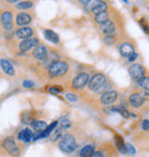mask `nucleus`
<instances>
[{
	"instance_id": "473e14b6",
	"label": "nucleus",
	"mask_w": 149,
	"mask_h": 157,
	"mask_svg": "<svg viewBox=\"0 0 149 157\" xmlns=\"http://www.w3.org/2000/svg\"><path fill=\"white\" fill-rule=\"evenodd\" d=\"M23 86L26 88H31L35 86V84H33V82H31V80H24L23 82Z\"/></svg>"
},
{
	"instance_id": "b1692460",
	"label": "nucleus",
	"mask_w": 149,
	"mask_h": 157,
	"mask_svg": "<svg viewBox=\"0 0 149 157\" xmlns=\"http://www.w3.org/2000/svg\"><path fill=\"white\" fill-rule=\"evenodd\" d=\"M32 6H33V4H32V1H30V0L21 1V2H18V4L16 5V7H17L18 9H29V8H31Z\"/></svg>"
},
{
	"instance_id": "bb28decb",
	"label": "nucleus",
	"mask_w": 149,
	"mask_h": 157,
	"mask_svg": "<svg viewBox=\"0 0 149 157\" xmlns=\"http://www.w3.org/2000/svg\"><path fill=\"white\" fill-rule=\"evenodd\" d=\"M116 110H117V111H118V113H120V115H122L123 117H125V118H127L128 116H130L128 111H127V110L125 109L124 107H118V108H116Z\"/></svg>"
},
{
	"instance_id": "a211bd4d",
	"label": "nucleus",
	"mask_w": 149,
	"mask_h": 157,
	"mask_svg": "<svg viewBox=\"0 0 149 157\" xmlns=\"http://www.w3.org/2000/svg\"><path fill=\"white\" fill-rule=\"evenodd\" d=\"M31 126L36 132H44L47 127V124L43 121H33L31 122Z\"/></svg>"
},
{
	"instance_id": "2eb2a0df",
	"label": "nucleus",
	"mask_w": 149,
	"mask_h": 157,
	"mask_svg": "<svg viewBox=\"0 0 149 157\" xmlns=\"http://www.w3.org/2000/svg\"><path fill=\"white\" fill-rule=\"evenodd\" d=\"M31 16L26 13H20L16 16V23L18 25H25V24H29L31 22Z\"/></svg>"
},
{
	"instance_id": "423d86ee",
	"label": "nucleus",
	"mask_w": 149,
	"mask_h": 157,
	"mask_svg": "<svg viewBox=\"0 0 149 157\" xmlns=\"http://www.w3.org/2000/svg\"><path fill=\"white\" fill-rule=\"evenodd\" d=\"M1 23L7 31L13 29V15L10 12H4L1 14Z\"/></svg>"
},
{
	"instance_id": "f03ea898",
	"label": "nucleus",
	"mask_w": 149,
	"mask_h": 157,
	"mask_svg": "<svg viewBox=\"0 0 149 157\" xmlns=\"http://www.w3.org/2000/svg\"><path fill=\"white\" fill-rule=\"evenodd\" d=\"M68 71V64L66 62H61V61H56L53 62L51 67H49V74L54 76V77H60V76H63Z\"/></svg>"
},
{
	"instance_id": "c9c22d12",
	"label": "nucleus",
	"mask_w": 149,
	"mask_h": 157,
	"mask_svg": "<svg viewBox=\"0 0 149 157\" xmlns=\"http://www.w3.org/2000/svg\"><path fill=\"white\" fill-rule=\"evenodd\" d=\"M141 127H142L143 130H146V131H147V130H149V121H148V119H145V121L142 122V124H141Z\"/></svg>"
},
{
	"instance_id": "20e7f679",
	"label": "nucleus",
	"mask_w": 149,
	"mask_h": 157,
	"mask_svg": "<svg viewBox=\"0 0 149 157\" xmlns=\"http://www.w3.org/2000/svg\"><path fill=\"white\" fill-rule=\"evenodd\" d=\"M128 72H130L132 78L136 80V82H139L142 78H145V69L140 64H136H136H132L130 67V69H128Z\"/></svg>"
},
{
	"instance_id": "a19ab883",
	"label": "nucleus",
	"mask_w": 149,
	"mask_h": 157,
	"mask_svg": "<svg viewBox=\"0 0 149 157\" xmlns=\"http://www.w3.org/2000/svg\"><path fill=\"white\" fill-rule=\"evenodd\" d=\"M6 1H8V2H10V4H14V2H17V1H20V0H6Z\"/></svg>"
},
{
	"instance_id": "9b49d317",
	"label": "nucleus",
	"mask_w": 149,
	"mask_h": 157,
	"mask_svg": "<svg viewBox=\"0 0 149 157\" xmlns=\"http://www.w3.org/2000/svg\"><path fill=\"white\" fill-rule=\"evenodd\" d=\"M91 10H92L93 14L97 15V14H100V13H102V12H105V10H107V4L103 2V1H101V0H97V1L92 5Z\"/></svg>"
},
{
	"instance_id": "4be33fe9",
	"label": "nucleus",
	"mask_w": 149,
	"mask_h": 157,
	"mask_svg": "<svg viewBox=\"0 0 149 157\" xmlns=\"http://www.w3.org/2000/svg\"><path fill=\"white\" fill-rule=\"evenodd\" d=\"M93 154H94L93 146H85V147L80 150V156L82 157H91Z\"/></svg>"
},
{
	"instance_id": "7c9ffc66",
	"label": "nucleus",
	"mask_w": 149,
	"mask_h": 157,
	"mask_svg": "<svg viewBox=\"0 0 149 157\" xmlns=\"http://www.w3.org/2000/svg\"><path fill=\"white\" fill-rule=\"evenodd\" d=\"M61 130H62V128H61ZM61 130H55V132H54V133L52 134V136H51V138H52V140H54V141H55V140H57L59 138H61V135H62Z\"/></svg>"
},
{
	"instance_id": "f8f14e48",
	"label": "nucleus",
	"mask_w": 149,
	"mask_h": 157,
	"mask_svg": "<svg viewBox=\"0 0 149 157\" xmlns=\"http://www.w3.org/2000/svg\"><path fill=\"white\" fill-rule=\"evenodd\" d=\"M119 52H120V54H122L124 57H130L132 54L134 53V48H133V46H132L131 44L125 43V44H123L119 47Z\"/></svg>"
},
{
	"instance_id": "f257e3e1",
	"label": "nucleus",
	"mask_w": 149,
	"mask_h": 157,
	"mask_svg": "<svg viewBox=\"0 0 149 157\" xmlns=\"http://www.w3.org/2000/svg\"><path fill=\"white\" fill-rule=\"evenodd\" d=\"M60 148L64 153H72L74 149L77 148L76 140L74 136L72 135H64L60 142Z\"/></svg>"
},
{
	"instance_id": "5701e85b",
	"label": "nucleus",
	"mask_w": 149,
	"mask_h": 157,
	"mask_svg": "<svg viewBox=\"0 0 149 157\" xmlns=\"http://www.w3.org/2000/svg\"><path fill=\"white\" fill-rule=\"evenodd\" d=\"M4 147L5 149L9 151V153H13V150L15 149V144H14V140L12 138H7L4 141Z\"/></svg>"
},
{
	"instance_id": "4468645a",
	"label": "nucleus",
	"mask_w": 149,
	"mask_h": 157,
	"mask_svg": "<svg viewBox=\"0 0 149 157\" xmlns=\"http://www.w3.org/2000/svg\"><path fill=\"white\" fill-rule=\"evenodd\" d=\"M101 31H102L105 36L113 35V33H114V31H115L114 23L111 22V21H107L105 23L101 24Z\"/></svg>"
},
{
	"instance_id": "6e6552de",
	"label": "nucleus",
	"mask_w": 149,
	"mask_h": 157,
	"mask_svg": "<svg viewBox=\"0 0 149 157\" xmlns=\"http://www.w3.org/2000/svg\"><path fill=\"white\" fill-rule=\"evenodd\" d=\"M38 43H39V41H38L37 38H29V39H25L20 44V49H21L22 52H26V51L31 49L32 47H37Z\"/></svg>"
},
{
	"instance_id": "c85d7f7f",
	"label": "nucleus",
	"mask_w": 149,
	"mask_h": 157,
	"mask_svg": "<svg viewBox=\"0 0 149 157\" xmlns=\"http://www.w3.org/2000/svg\"><path fill=\"white\" fill-rule=\"evenodd\" d=\"M69 126H70V123H69V121H68L67 118H62V119H61V128H62V130L68 128Z\"/></svg>"
},
{
	"instance_id": "79ce46f5",
	"label": "nucleus",
	"mask_w": 149,
	"mask_h": 157,
	"mask_svg": "<svg viewBox=\"0 0 149 157\" xmlns=\"http://www.w3.org/2000/svg\"><path fill=\"white\" fill-rule=\"evenodd\" d=\"M123 1H124V2H126V4H127V2H128V1H127V0H123Z\"/></svg>"
},
{
	"instance_id": "ea45409f",
	"label": "nucleus",
	"mask_w": 149,
	"mask_h": 157,
	"mask_svg": "<svg viewBox=\"0 0 149 157\" xmlns=\"http://www.w3.org/2000/svg\"><path fill=\"white\" fill-rule=\"evenodd\" d=\"M78 1L83 5H87V4H90V1H91V0H78Z\"/></svg>"
},
{
	"instance_id": "6ab92c4d",
	"label": "nucleus",
	"mask_w": 149,
	"mask_h": 157,
	"mask_svg": "<svg viewBox=\"0 0 149 157\" xmlns=\"http://www.w3.org/2000/svg\"><path fill=\"white\" fill-rule=\"evenodd\" d=\"M44 36H45V38H46V39L49 40V41H52V43H54V44H57V43L60 41L59 36H57L56 33L52 30H45Z\"/></svg>"
},
{
	"instance_id": "f704fd0d",
	"label": "nucleus",
	"mask_w": 149,
	"mask_h": 157,
	"mask_svg": "<svg viewBox=\"0 0 149 157\" xmlns=\"http://www.w3.org/2000/svg\"><path fill=\"white\" fill-rule=\"evenodd\" d=\"M126 150L130 154H136V149L133 148V146L130 144H126Z\"/></svg>"
},
{
	"instance_id": "4c0bfd02",
	"label": "nucleus",
	"mask_w": 149,
	"mask_h": 157,
	"mask_svg": "<svg viewBox=\"0 0 149 157\" xmlns=\"http://www.w3.org/2000/svg\"><path fill=\"white\" fill-rule=\"evenodd\" d=\"M136 57H138V54H136V53H133L131 56L128 57V61H134Z\"/></svg>"
},
{
	"instance_id": "a878e982",
	"label": "nucleus",
	"mask_w": 149,
	"mask_h": 157,
	"mask_svg": "<svg viewBox=\"0 0 149 157\" xmlns=\"http://www.w3.org/2000/svg\"><path fill=\"white\" fill-rule=\"evenodd\" d=\"M138 84H139L143 90H149V78H146L145 77V78H142L141 80H139Z\"/></svg>"
},
{
	"instance_id": "7ed1b4c3",
	"label": "nucleus",
	"mask_w": 149,
	"mask_h": 157,
	"mask_svg": "<svg viewBox=\"0 0 149 157\" xmlns=\"http://www.w3.org/2000/svg\"><path fill=\"white\" fill-rule=\"evenodd\" d=\"M105 84V77L103 75L97 74L92 77V79L90 80V84H88V87L91 88L92 91H99L103 85Z\"/></svg>"
},
{
	"instance_id": "f3484780",
	"label": "nucleus",
	"mask_w": 149,
	"mask_h": 157,
	"mask_svg": "<svg viewBox=\"0 0 149 157\" xmlns=\"http://www.w3.org/2000/svg\"><path fill=\"white\" fill-rule=\"evenodd\" d=\"M32 138H33V134H32V132H31L29 128L22 130V131L18 133V139L21 140V141H24V142H29V141H31Z\"/></svg>"
},
{
	"instance_id": "aec40b11",
	"label": "nucleus",
	"mask_w": 149,
	"mask_h": 157,
	"mask_svg": "<svg viewBox=\"0 0 149 157\" xmlns=\"http://www.w3.org/2000/svg\"><path fill=\"white\" fill-rule=\"evenodd\" d=\"M115 141H116V146H117V148L118 150L120 151L122 154H126V144H124L123 139L119 136V135H116V138H115Z\"/></svg>"
},
{
	"instance_id": "39448f33",
	"label": "nucleus",
	"mask_w": 149,
	"mask_h": 157,
	"mask_svg": "<svg viewBox=\"0 0 149 157\" xmlns=\"http://www.w3.org/2000/svg\"><path fill=\"white\" fill-rule=\"evenodd\" d=\"M88 79H90V76L86 72H82V74H78L77 77L74 79L72 82V86L74 88H82L84 87L86 84L88 83Z\"/></svg>"
},
{
	"instance_id": "dca6fc26",
	"label": "nucleus",
	"mask_w": 149,
	"mask_h": 157,
	"mask_svg": "<svg viewBox=\"0 0 149 157\" xmlns=\"http://www.w3.org/2000/svg\"><path fill=\"white\" fill-rule=\"evenodd\" d=\"M0 66H1V69L4 70L7 75H9V76H14L15 70H14L13 66L10 64V62H8L7 60H1V61H0Z\"/></svg>"
},
{
	"instance_id": "c756f323",
	"label": "nucleus",
	"mask_w": 149,
	"mask_h": 157,
	"mask_svg": "<svg viewBox=\"0 0 149 157\" xmlns=\"http://www.w3.org/2000/svg\"><path fill=\"white\" fill-rule=\"evenodd\" d=\"M114 41H115V37L114 36H105V44H108V45H111V44H114Z\"/></svg>"
},
{
	"instance_id": "72a5a7b5",
	"label": "nucleus",
	"mask_w": 149,
	"mask_h": 157,
	"mask_svg": "<svg viewBox=\"0 0 149 157\" xmlns=\"http://www.w3.org/2000/svg\"><path fill=\"white\" fill-rule=\"evenodd\" d=\"M49 92H51V93H54V94H59V93L62 92V90L60 87H55V86H54V87L49 88Z\"/></svg>"
},
{
	"instance_id": "0eeeda50",
	"label": "nucleus",
	"mask_w": 149,
	"mask_h": 157,
	"mask_svg": "<svg viewBox=\"0 0 149 157\" xmlns=\"http://www.w3.org/2000/svg\"><path fill=\"white\" fill-rule=\"evenodd\" d=\"M117 92L116 91H107L105 92L102 96H101V102L103 105H111L113 102H115V100L117 99Z\"/></svg>"
},
{
	"instance_id": "412c9836",
	"label": "nucleus",
	"mask_w": 149,
	"mask_h": 157,
	"mask_svg": "<svg viewBox=\"0 0 149 157\" xmlns=\"http://www.w3.org/2000/svg\"><path fill=\"white\" fill-rule=\"evenodd\" d=\"M107 21H109V15H108L107 12H102V13L95 15V22L97 23L103 24V23H105Z\"/></svg>"
},
{
	"instance_id": "1a4fd4ad",
	"label": "nucleus",
	"mask_w": 149,
	"mask_h": 157,
	"mask_svg": "<svg viewBox=\"0 0 149 157\" xmlns=\"http://www.w3.org/2000/svg\"><path fill=\"white\" fill-rule=\"evenodd\" d=\"M32 35H33V30L29 26H23L16 31V36L20 39H29L30 37H32Z\"/></svg>"
},
{
	"instance_id": "58836bf2",
	"label": "nucleus",
	"mask_w": 149,
	"mask_h": 157,
	"mask_svg": "<svg viewBox=\"0 0 149 157\" xmlns=\"http://www.w3.org/2000/svg\"><path fill=\"white\" fill-rule=\"evenodd\" d=\"M91 157H103V155H102V153H100V151H97V153H94Z\"/></svg>"
},
{
	"instance_id": "2f4dec72",
	"label": "nucleus",
	"mask_w": 149,
	"mask_h": 157,
	"mask_svg": "<svg viewBox=\"0 0 149 157\" xmlns=\"http://www.w3.org/2000/svg\"><path fill=\"white\" fill-rule=\"evenodd\" d=\"M67 99L70 101V102H76L77 101V96L74 95V94H72V93H68L67 94Z\"/></svg>"
},
{
	"instance_id": "cd10ccee",
	"label": "nucleus",
	"mask_w": 149,
	"mask_h": 157,
	"mask_svg": "<svg viewBox=\"0 0 149 157\" xmlns=\"http://www.w3.org/2000/svg\"><path fill=\"white\" fill-rule=\"evenodd\" d=\"M140 25H141V28H142V30L145 31L146 33H149L148 24H147V22H146V21H145V18H141V21H140Z\"/></svg>"
},
{
	"instance_id": "9d476101",
	"label": "nucleus",
	"mask_w": 149,
	"mask_h": 157,
	"mask_svg": "<svg viewBox=\"0 0 149 157\" xmlns=\"http://www.w3.org/2000/svg\"><path fill=\"white\" fill-rule=\"evenodd\" d=\"M33 56H35L36 59L40 60V61L46 60V57H47V49H46V47H45L44 45H38V46L35 48V51H33Z\"/></svg>"
},
{
	"instance_id": "e433bc0d",
	"label": "nucleus",
	"mask_w": 149,
	"mask_h": 157,
	"mask_svg": "<svg viewBox=\"0 0 149 157\" xmlns=\"http://www.w3.org/2000/svg\"><path fill=\"white\" fill-rule=\"evenodd\" d=\"M142 98L145 100H149V90H143V95H142Z\"/></svg>"
},
{
	"instance_id": "ddd939ff",
	"label": "nucleus",
	"mask_w": 149,
	"mask_h": 157,
	"mask_svg": "<svg viewBox=\"0 0 149 157\" xmlns=\"http://www.w3.org/2000/svg\"><path fill=\"white\" fill-rule=\"evenodd\" d=\"M128 101H130V105H131L132 107L138 108V107L142 105V103H143V98H142L140 94H132V95L130 96Z\"/></svg>"
},
{
	"instance_id": "393cba45",
	"label": "nucleus",
	"mask_w": 149,
	"mask_h": 157,
	"mask_svg": "<svg viewBox=\"0 0 149 157\" xmlns=\"http://www.w3.org/2000/svg\"><path fill=\"white\" fill-rule=\"evenodd\" d=\"M56 125H57V122H54V123H52L49 126L46 127V130H45L44 132H41V138H44V136H47V135H48L51 132L54 131V128L56 127Z\"/></svg>"
}]
</instances>
